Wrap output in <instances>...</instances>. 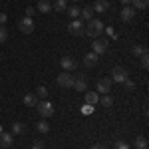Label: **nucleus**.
<instances>
[{"label":"nucleus","instance_id":"1","mask_svg":"<svg viewBox=\"0 0 149 149\" xmlns=\"http://www.w3.org/2000/svg\"><path fill=\"white\" fill-rule=\"evenodd\" d=\"M103 32V22L102 20H95V18H92L90 22L84 26V34H88L90 38H100Z\"/></svg>","mask_w":149,"mask_h":149},{"label":"nucleus","instance_id":"2","mask_svg":"<svg viewBox=\"0 0 149 149\" xmlns=\"http://www.w3.org/2000/svg\"><path fill=\"white\" fill-rule=\"evenodd\" d=\"M36 109H38V113L42 115V117L54 115V105H52V102H48V100H40V102L36 103Z\"/></svg>","mask_w":149,"mask_h":149},{"label":"nucleus","instance_id":"3","mask_svg":"<svg viewBox=\"0 0 149 149\" xmlns=\"http://www.w3.org/2000/svg\"><path fill=\"white\" fill-rule=\"evenodd\" d=\"M111 81H117V84H123V81L129 78V74H127V70L123 68V66H115L113 70H111Z\"/></svg>","mask_w":149,"mask_h":149},{"label":"nucleus","instance_id":"4","mask_svg":"<svg viewBox=\"0 0 149 149\" xmlns=\"http://www.w3.org/2000/svg\"><path fill=\"white\" fill-rule=\"evenodd\" d=\"M76 92H88V76L86 74H78L74 78V86H72Z\"/></svg>","mask_w":149,"mask_h":149},{"label":"nucleus","instance_id":"5","mask_svg":"<svg viewBox=\"0 0 149 149\" xmlns=\"http://www.w3.org/2000/svg\"><path fill=\"white\" fill-rule=\"evenodd\" d=\"M111 78H102V80L95 81V92L97 93H107L109 90H111Z\"/></svg>","mask_w":149,"mask_h":149},{"label":"nucleus","instance_id":"6","mask_svg":"<svg viewBox=\"0 0 149 149\" xmlns=\"http://www.w3.org/2000/svg\"><path fill=\"white\" fill-rule=\"evenodd\" d=\"M18 28H20L22 34H32V32H34V22H32V18L24 16L22 20L18 22Z\"/></svg>","mask_w":149,"mask_h":149},{"label":"nucleus","instance_id":"7","mask_svg":"<svg viewBox=\"0 0 149 149\" xmlns=\"http://www.w3.org/2000/svg\"><path fill=\"white\" fill-rule=\"evenodd\" d=\"M58 86H62V88H72V86H74V76H72L70 72H62V74L58 76Z\"/></svg>","mask_w":149,"mask_h":149},{"label":"nucleus","instance_id":"8","mask_svg":"<svg viewBox=\"0 0 149 149\" xmlns=\"http://www.w3.org/2000/svg\"><path fill=\"white\" fill-rule=\"evenodd\" d=\"M68 32L72 36H81L84 34V22L81 20H72L68 24Z\"/></svg>","mask_w":149,"mask_h":149},{"label":"nucleus","instance_id":"9","mask_svg":"<svg viewBox=\"0 0 149 149\" xmlns=\"http://www.w3.org/2000/svg\"><path fill=\"white\" fill-rule=\"evenodd\" d=\"M93 48V54H97V56H102L107 52V40H102V38H95V42L92 44Z\"/></svg>","mask_w":149,"mask_h":149},{"label":"nucleus","instance_id":"10","mask_svg":"<svg viewBox=\"0 0 149 149\" xmlns=\"http://www.w3.org/2000/svg\"><path fill=\"white\" fill-rule=\"evenodd\" d=\"M60 66L64 68V72H72V70H76L78 62H76V60H74L72 56H64L62 60H60Z\"/></svg>","mask_w":149,"mask_h":149},{"label":"nucleus","instance_id":"11","mask_svg":"<svg viewBox=\"0 0 149 149\" xmlns=\"http://www.w3.org/2000/svg\"><path fill=\"white\" fill-rule=\"evenodd\" d=\"M135 14H137V10H135L133 6H123V8H121V20H123V22H131Z\"/></svg>","mask_w":149,"mask_h":149},{"label":"nucleus","instance_id":"12","mask_svg":"<svg viewBox=\"0 0 149 149\" xmlns=\"http://www.w3.org/2000/svg\"><path fill=\"white\" fill-rule=\"evenodd\" d=\"M12 143H14V135L10 131H2L0 133V147H10Z\"/></svg>","mask_w":149,"mask_h":149},{"label":"nucleus","instance_id":"13","mask_svg":"<svg viewBox=\"0 0 149 149\" xmlns=\"http://www.w3.org/2000/svg\"><path fill=\"white\" fill-rule=\"evenodd\" d=\"M97 62H100V56L93 54V52H90V54L84 56V66H86V68H92V66H95Z\"/></svg>","mask_w":149,"mask_h":149},{"label":"nucleus","instance_id":"14","mask_svg":"<svg viewBox=\"0 0 149 149\" xmlns=\"http://www.w3.org/2000/svg\"><path fill=\"white\" fill-rule=\"evenodd\" d=\"M107 8H109V2H107V0H95L93 6H92V10L97 12V14H103Z\"/></svg>","mask_w":149,"mask_h":149},{"label":"nucleus","instance_id":"15","mask_svg":"<svg viewBox=\"0 0 149 149\" xmlns=\"http://www.w3.org/2000/svg\"><path fill=\"white\" fill-rule=\"evenodd\" d=\"M84 95H86V103H90V105H95L100 102V93L97 92H84Z\"/></svg>","mask_w":149,"mask_h":149},{"label":"nucleus","instance_id":"16","mask_svg":"<svg viewBox=\"0 0 149 149\" xmlns=\"http://www.w3.org/2000/svg\"><path fill=\"white\" fill-rule=\"evenodd\" d=\"M36 103H38L36 93H26V95H24V105H26V107H36Z\"/></svg>","mask_w":149,"mask_h":149},{"label":"nucleus","instance_id":"17","mask_svg":"<svg viewBox=\"0 0 149 149\" xmlns=\"http://www.w3.org/2000/svg\"><path fill=\"white\" fill-rule=\"evenodd\" d=\"M24 131H26V127H24L22 121H14L12 123V135H22Z\"/></svg>","mask_w":149,"mask_h":149},{"label":"nucleus","instance_id":"18","mask_svg":"<svg viewBox=\"0 0 149 149\" xmlns=\"http://www.w3.org/2000/svg\"><path fill=\"white\" fill-rule=\"evenodd\" d=\"M56 12H66L68 10V2L66 0H54V6H52Z\"/></svg>","mask_w":149,"mask_h":149},{"label":"nucleus","instance_id":"19","mask_svg":"<svg viewBox=\"0 0 149 149\" xmlns=\"http://www.w3.org/2000/svg\"><path fill=\"white\" fill-rule=\"evenodd\" d=\"M131 6H133L135 10H145L149 6V0H131Z\"/></svg>","mask_w":149,"mask_h":149},{"label":"nucleus","instance_id":"20","mask_svg":"<svg viewBox=\"0 0 149 149\" xmlns=\"http://www.w3.org/2000/svg\"><path fill=\"white\" fill-rule=\"evenodd\" d=\"M92 14H93L92 6H86V8H81V10H80V16L86 20V22H90V20H92Z\"/></svg>","mask_w":149,"mask_h":149},{"label":"nucleus","instance_id":"21","mask_svg":"<svg viewBox=\"0 0 149 149\" xmlns=\"http://www.w3.org/2000/svg\"><path fill=\"white\" fill-rule=\"evenodd\" d=\"M52 10V4L48 2V0H40L38 2V12H42V14H46V12Z\"/></svg>","mask_w":149,"mask_h":149},{"label":"nucleus","instance_id":"22","mask_svg":"<svg viewBox=\"0 0 149 149\" xmlns=\"http://www.w3.org/2000/svg\"><path fill=\"white\" fill-rule=\"evenodd\" d=\"M100 103H102L103 107H111V105H113V97L107 95V93H103L102 97H100Z\"/></svg>","mask_w":149,"mask_h":149},{"label":"nucleus","instance_id":"23","mask_svg":"<svg viewBox=\"0 0 149 149\" xmlns=\"http://www.w3.org/2000/svg\"><path fill=\"white\" fill-rule=\"evenodd\" d=\"M133 54H135L137 58H141L143 54H147V48L141 46V44H135V46H133Z\"/></svg>","mask_w":149,"mask_h":149},{"label":"nucleus","instance_id":"24","mask_svg":"<svg viewBox=\"0 0 149 149\" xmlns=\"http://www.w3.org/2000/svg\"><path fill=\"white\" fill-rule=\"evenodd\" d=\"M135 149H147V139L143 137V135H139L135 139Z\"/></svg>","mask_w":149,"mask_h":149},{"label":"nucleus","instance_id":"25","mask_svg":"<svg viewBox=\"0 0 149 149\" xmlns=\"http://www.w3.org/2000/svg\"><path fill=\"white\" fill-rule=\"evenodd\" d=\"M36 97H40V100H46L48 97V90L44 86H38V88H36Z\"/></svg>","mask_w":149,"mask_h":149},{"label":"nucleus","instance_id":"26","mask_svg":"<svg viewBox=\"0 0 149 149\" xmlns=\"http://www.w3.org/2000/svg\"><path fill=\"white\" fill-rule=\"evenodd\" d=\"M66 12H68V16L72 18V20H76V18L80 16V8H78V6H70Z\"/></svg>","mask_w":149,"mask_h":149},{"label":"nucleus","instance_id":"27","mask_svg":"<svg viewBox=\"0 0 149 149\" xmlns=\"http://www.w3.org/2000/svg\"><path fill=\"white\" fill-rule=\"evenodd\" d=\"M36 129H38V131H40V133H48V131H50V123H48V121H44V119H42V121H40V123H38V125H36Z\"/></svg>","mask_w":149,"mask_h":149},{"label":"nucleus","instance_id":"28","mask_svg":"<svg viewBox=\"0 0 149 149\" xmlns=\"http://www.w3.org/2000/svg\"><path fill=\"white\" fill-rule=\"evenodd\" d=\"M123 84H125V90H127V92H133V90H135V81H133V80H129V78H127Z\"/></svg>","mask_w":149,"mask_h":149},{"label":"nucleus","instance_id":"29","mask_svg":"<svg viewBox=\"0 0 149 149\" xmlns=\"http://www.w3.org/2000/svg\"><path fill=\"white\" fill-rule=\"evenodd\" d=\"M6 40H8V32H6V28H4V26H0V44H2V42H6Z\"/></svg>","mask_w":149,"mask_h":149},{"label":"nucleus","instance_id":"30","mask_svg":"<svg viewBox=\"0 0 149 149\" xmlns=\"http://www.w3.org/2000/svg\"><path fill=\"white\" fill-rule=\"evenodd\" d=\"M81 113L88 115V113H93V105H90V103H86L84 107H81Z\"/></svg>","mask_w":149,"mask_h":149},{"label":"nucleus","instance_id":"31","mask_svg":"<svg viewBox=\"0 0 149 149\" xmlns=\"http://www.w3.org/2000/svg\"><path fill=\"white\" fill-rule=\"evenodd\" d=\"M113 149H131V147L127 145L125 141H117V143H115V145H113Z\"/></svg>","mask_w":149,"mask_h":149},{"label":"nucleus","instance_id":"32","mask_svg":"<svg viewBox=\"0 0 149 149\" xmlns=\"http://www.w3.org/2000/svg\"><path fill=\"white\" fill-rule=\"evenodd\" d=\"M139 60H141V66H143V68H147V66H149V54H143Z\"/></svg>","mask_w":149,"mask_h":149},{"label":"nucleus","instance_id":"33","mask_svg":"<svg viewBox=\"0 0 149 149\" xmlns=\"http://www.w3.org/2000/svg\"><path fill=\"white\" fill-rule=\"evenodd\" d=\"M34 14H36V8H32V6H28V8H26V16H28V18H32Z\"/></svg>","mask_w":149,"mask_h":149},{"label":"nucleus","instance_id":"34","mask_svg":"<svg viewBox=\"0 0 149 149\" xmlns=\"http://www.w3.org/2000/svg\"><path fill=\"white\" fill-rule=\"evenodd\" d=\"M6 20H8V16H6L4 12H0V26H4V24H6Z\"/></svg>","mask_w":149,"mask_h":149},{"label":"nucleus","instance_id":"35","mask_svg":"<svg viewBox=\"0 0 149 149\" xmlns=\"http://www.w3.org/2000/svg\"><path fill=\"white\" fill-rule=\"evenodd\" d=\"M30 149H44V145H42V141H36V143H34Z\"/></svg>","mask_w":149,"mask_h":149},{"label":"nucleus","instance_id":"36","mask_svg":"<svg viewBox=\"0 0 149 149\" xmlns=\"http://www.w3.org/2000/svg\"><path fill=\"white\" fill-rule=\"evenodd\" d=\"M121 4L123 6H131V0H121Z\"/></svg>","mask_w":149,"mask_h":149},{"label":"nucleus","instance_id":"37","mask_svg":"<svg viewBox=\"0 0 149 149\" xmlns=\"http://www.w3.org/2000/svg\"><path fill=\"white\" fill-rule=\"evenodd\" d=\"M92 149H105V147H103V145H100V143H97V145H93Z\"/></svg>","mask_w":149,"mask_h":149},{"label":"nucleus","instance_id":"38","mask_svg":"<svg viewBox=\"0 0 149 149\" xmlns=\"http://www.w3.org/2000/svg\"><path fill=\"white\" fill-rule=\"evenodd\" d=\"M66 2H68V0H66ZM70 2H76V0H70Z\"/></svg>","mask_w":149,"mask_h":149},{"label":"nucleus","instance_id":"39","mask_svg":"<svg viewBox=\"0 0 149 149\" xmlns=\"http://www.w3.org/2000/svg\"><path fill=\"white\" fill-rule=\"evenodd\" d=\"M0 133H2V125H0Z\"/></svg>","mask_w":149,"mask_h":149},{"label":"nucleus","instance_id":"40","mask_svg":"<svg viewBox=\"0 0 149 149\" xmlns=\"http://www.w3.org/2000/svg\"><path fill=\"white\" fill-rule=\"evenodd\" d=\"M0 80H2V76H0Z\"/></svg>","mask_w":149,"mask_h":149},{"label":"nucleus","instance_id":"41","mask_svg":"<svg viewBox=\"0 0 149 149\" xmlns=\"http://www.w3.org/2000/svg\"><path fill=\"white\" fill-rule=\"evenodd\" d=\"M48 2H50V0H48Z\"/></svg>","mask_w":149,"mask_h":149}]
</instances>
